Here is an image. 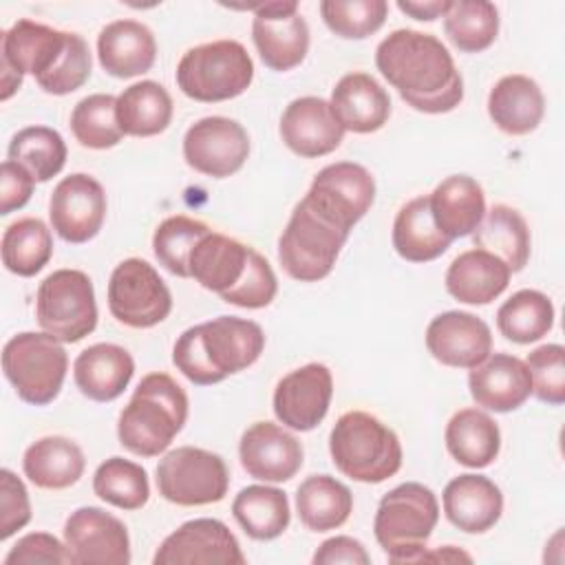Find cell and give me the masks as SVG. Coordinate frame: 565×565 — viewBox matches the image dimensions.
Listing matches in <instances>:
<instances>
[{
	"mask_svg": "<svg viewBox=\"0 0 565 565\" xmlns=\"http://www.w3.org/2000/svg\"><path fill=\"white\" fill-rule=\"evenodd\" d=\"M375 66L399 97L419 113H450L463 99L461 73L433 33L395 29L377 44Z\"/></svg>",
	"mask_w": 565,
	"mask_h": 565,
	"instance_id": "obj_1",
	"label": "cell"
},
{
	"mask_svg": "<svg viewBox=\"0 0 565 565\" xmlns=\"http://www.w3.org/2000/svg\"><path fill=\"white\" fill-rule=\"evenodd\" d=\"M188 269L190 278L203 289L243 309H263L278 291L276 274L265 256L214 230L199 238L190 254Z\"/></svg>",
	"mask_w": 565,
	"mask_h": 565,
	"instance_id": "obj_2",
	"label": "cell"
},
{
	"mask_svg": "<svg viewBox=\"0 0 565 565\" xmlns=\"http://www.w3.org/2000/svg\"><path fill=\"white\" fill-rule=\"evenodd\" d=\"M263 349L260 324L247 318L218 316L185 329L172 347V362L192 384L210 386L252 366Z\"/></svg>",
	"mask_w": 565,
	"mask_h": 565,
	"instance_id": "obj_3",
	"label": "cell"
},
{
	"mask_svg": "<svg viewBox=\"0 0 565 565\" xmlns=\"http://www.w3.org/2000/svg\"><path fill=\"white\" fill-rule=\"evenodd\" d=\"M188 395L168 373H148L119 413V444L139 457H157L181 433Z\"/></svg>",
	"mask_w": 565,
	"mask_h": 565,
	"instance_id": "obj_4",
	"label": "cell"
},
{
	"mask_svg": "<svg viewBox=\"0 0 565 565\" xmlns=\"http://www.w3.org/2000/svg\"><path fill=\"white\" fill-rule=\"evenodd\" d=\"M335 468L360 483H382L402 468V444L393 428L366 411L338 417L329 435Z\"/></svg>",
	"mask_w": 565,
	"mask_h": 565,
	"instance_id": "obj_5",
	"label": "cell"
},
{
	"mask_svg": "<svg viewBox=\"0 0 565 565\" xmlns=\"http://www.w3.org/2000/svg\"><path fill=\"white\" fill-rule=\"evenodd\" d=\"M439 521L435 492L417 481H406L380 499L373 532L391 563H419Z\"/></svg>",
	"mask_w": 565,
	"mask_h": 565,
	"instance_id": "obj_6",
	"label": "cell"
},
{
	"mask_svg": "<svg viewBox=\"0 0 565 565\" xmlns=\"http://www.w3.org/2000/svg\"><path fill=\"white\" fill-rule=\"evenodd\" d=\"M254 79V62L236 40L192 46L177 64V84L194 102L212 104L243 95Z\"/></svg>",
	"mask_w": 565,
	"mask_h": 565,
	"instance_id": "obj_7",
	"label": "cell"
},
{
	"mask_svg": "<svg viewBox=\"0 0 565 565\" xmlns=\"http://www.w3.org/2000/svg\"><path fill=\"white\" fill-rule=\"evenodd\" d=\"M349 234L300 199L280 234L278 260L300 282H316L331 274Z\"/></svg>",
	"mask_w": 565,
	"mask_h": 565,
	"instance_id": "obj_8",
	"label": "cell"
},
{
	"mask_svg": "<svg viewBox=\"0 0 565 565\" xmlns=\"http://www.w3.org/2000/svg\"><path fill=\"white\" fill-rule=\"evenodd\" d=\"M2 371L22 402L46 406L62 391L68 355L53 335L22 331L4 344Z\"/></svg>",
	"mask_w": 565,
	"mask_h": 565,
	"instance_id": "obj_9",
	"label": "cell"
},
{
	"mask_svg": "<svg viewBox=\"0 0 565 565\" xmlns=\"http://www.w3.org/2000/svg\"><path fill=\"white\" fill-rule=\"evenodd\" d=\"M35 318L44 333L73 344L97 327L95 289L88 274L79 269H55L35 294Z\"/></svg>",
	"mask_w": 565,
	"mask_h": 565,
	"instance_id": "obj_10",
	"label": "cell"
},
{
	"mask_svg": "<svg viewBox=\"0 0 565 565\" xmlns=\"http://www.w3.org/2000/svg\"><path fill=\"white\" fill-rule=\"evenodd\" d=\"M159 494L183 508L218 503L230 488L225 461L210 450L179 446L166 452L157 463Z\"/></svg>",
	"mask_w": 565,
	"mask_h": 565,
	"instance_id": "obj_11",
	"label": "cell"
},
{
	"mask_svg": "<svg viewBox=\"0 0 565 565\" xmlns=\"http://www.w3.org/2000/svg\"><path fill=\"white\" fill-rule=\"evenodd\" d=\"M68 31H57L26 18L2 31V102H7L22 86L24 75H33L38 84L46 79L62 60L68 46Z\"/></svg>",
	"mask_w": 565,
	"mask_h": 565,
	"instance_id": "obj_12",
	"label": "cell"
},
{
	"mask_svg": "<svg viewBox=\"0 0 565 565\" xmlns=\"http://www.w3.org/2000/svg\"><path fill=\"white\" fill-rule=\"evenodd\" d=\"M108 309L130 329H150L170 316L172 294L150 263L126 258L110 274Z\"/></svg>",
	"mask_w": 565,
	"mask_h": 565,
	"instance_id": "obj_13",
	"label": "cell"
},
{
	"mask_svg": "<svg viewBox=\"0 0 565 565\" xmlns=\"http://www.w3.org/2000/svg\"><path fill=\"white\" fill-rule=\"evenodd\" d=\"M302 199L349 234L375 201V179L360 163L338 161L313 177Z\"/></svg>",
	"mask_w": 565,
	"mask_h": 565,
	"instance_id": "obj_14",
	"label": "cell"
},
{
	"mask_svg": "<svg viewBox=\"0 0 565 565\" xmlns=\"http://www.w3.org/2000/svg\"><path fill=\"white\" fill-rule=\"evenodd\" d=\"M254 11L252 38L265 66L271 71L296 68L309 51V26L296 0H274L247 4Z\"/></svg>",
	"mask_w": 565,
	"mask_h": 565,
	"instance_id": "obj_15",
	"label": "cell"
},
{
	"mask_svg": "<svg viewBox=\"0 0 565 565\" xmlns=\"http://www.w3.org/2000/svg\"><path fill=\"white\" fill-rule=\"evenodd\" d=\"M249 154L247 130L221 115L203 117L194 121L183 137L185 163L214 179H225L243 168Z\"/></svg>",
	"mask_w": 565,
	"mask_h": 565,
	"instance_id": "obj_16",
	"label": "cell"
},
{
	"mask_svg": "<svg viewBox=\"0 0 565 565\" xmlns=\"http://www.w3.org/2000/svg\"><path fill=\"white\" fill-rule=\"evenodd\" d=\"M51 227L73 245L97 236L106 218V192L97 179L84 172L64 177L49 201Z\"/></svg>",
	"mask_w": 565,
	"mask_h": 565,
	"instance_id": "obj_17",
	"label": "cell"
},
{
	"mask_svg": "<svg viewBox=\"0 0 565 565\" xmlns=\"http://www.w3.org/2000/svg\"><path fill=\"white\" fill-rule=\"evenodd\" d=\"M64 543L75 565H128L130 539L128 527L110 512L86 505L71 512L64 523Z\"/></svg>",
	"mask_w": 565,
	"mask_h": 565,
	"instance_id": "obj_18",
	"label": "cell"
},
{
	"mask_svg": "<svg viewBox=\"0 0 565 565\" xmlns=\"http://www.w3.org/2000/svg\"><path fill=\"white\" fill-rule=\"evenodd\" d=\"M331 395V371L320 362H309L278 380L274 388V413L282 426L307 433L327 417Z\"/></svg>",
	"mask_w": 565,
	"mask_h": 565,
	"instance_id": "obj_19",
	"label": "cell"
},
{
	"mask_svg": "<svg viewBox=\"0 0 565 565\" xmlns=\"http://www.w3.org/2000/svg\"><path fill=\"white\" fill-rule=\"evenodd\" d=\"M154 565H201V563H236L245 556L236 536L218 519H192L179 525L157 547Z\"/></svg>",
	"mask_w": 565,
	"mask_h": 565,
	"instance_id": "obj_20",
	"label": "cell"
},
{
	"mask_svg": "<svg viewBox=\"0 0 565 565\" xmlns=\"http://www.w3.org/2000/svg\"><path fill=\"white\" fill-rule=\"evenodd\" d=\"M426 349L446 366L475 369L492 353V333L470 311H444L426 327Z\"/></svg>",
	"mask_w": 565,
	"mask_h": 565,
	"instance_id": "obj_21",
	"label": "cell"
},
{
	"mask_svg": "<svg viewBox=\"0 0 565 565\" xmlns=\"http://www.w3.org/2000/svg\"><path fill=\"white\" fill-rule=\"evenodd\" d=\"M238 457L249 477L267 483H282L296 477L302 466L305 450L302 444L282 426L256 422L243 433Z\"/></svg>",
	"mask_w": 565,
	"mask_h": 565,
	"instance_id": "obj_22",
	"label": "cell"
},
{
	"mask_svg": "<svg viewBox=\"0 0 565 565\" xmlns=\"http://www.w3.org/2000/svg\"><path fill=\"white\" fill-rule=\"evenodd\" d=\"M280 137L294 154L316 159L333 152L342 143L344 128L327 99L307 95L289 102L285 108L280 117Z\"/></svg>",
	"mask_w": 565,
	"mask_h": 565,
	"instance_id": "obj_23",
	"label": "cell"
},
{
	"mask_svg": "<svg viewBox=\"0 0 565 565\" xmlns=\"http://www.w3.org/2000/svg\"><path fill=\"white\" fill-rule=\"evenodd\" d=\"M468 388L477 406L510 413L532 395V377L525 360L510 353H494L470 369Z\"/></svg>",
	"mask_w": 565,
	"mask_h": 565,
	"instance_id": "obj_24",
	"label": "cell"
},
{
	"mask_svg": "<svg viewBox=\"0 0 565 565\" xmlns=\"http://www.w3.org/2000/svg\"><path fill=\"white\" fill-rule=\"evenodd\" d=\"M329 106L344 130L369 135L380 130L391 115V97L369 73H347L331 90Z\"/></svg>",
	"mask_w": 565,
	"mask_h": 565,
	"instance_id": "obj_25",
	"label": "cell"
},
{
	"mask_svg": "<svg viewBox=\"0 0 565 565\" xmlns=\"http://www.w3.org/2000/svg\"><path fill=\"white\" fill-rule=\"evenodd\" d=\"M446 519L468 534L490 530L503 512V494L499 486L483 475H459L441 494Z\"/></svg>",
	"mask_w": 565,
	"mask_h": 565,
	"instance_id": "obj_26",
	"label": "cell"
},
{
	"mask_svg": "<svg viewBox=\"0 0 565 565\" xmlns=\"http://www.w3.org/2000/svg\"><path fill=\"white\" fill-rule=\"evenodd\" d=\"M99 66L113 77H137L152 68L157 40L152 31L137 20H115L97 35Z\"/></svg>",
	"mask_w": 565,
	"mask_h": 565,
	"instance_id": "obj_27",
	"label": "cell"
},
{
	"mask_svg": "<svg viewBox=\"0 0 565 565\" xmlns=\"http://www.w3.org/2000/svg\"><path fill=\"white\" fill-rule=\"evenodd\" d=\"M132 373V355L124 347L110 342L90 344L73 362L75 386L93 402L117 399L130 384Z\"/></svg>",
	"mask_w": 565,
	"mask_h": 565,
	"instance_id": "obj_28",
	"label": "cell"
},
{
	"mask_svg": "<svg viewBox=\"0 0 565 565\" xmlns=\"http://www.w3.org/2000/svg\"><path fill=\"white\" fill-rule=\"evenodd\" d=\"M488 115L501 132L512 137L527 135L539 128L545 115L543 90L527 75H505L488 95Z\"/></svg>",
	"mask_w": 565,
	"mask_h": 565,
	"instance_id": "obj_29",
	"label": "cell"
},
{
	"mask_svg": "<svg viewBox=\"0 0 565 565\" xmlns=\"http://www.w3.org/2000/svg\"><path fill=\"white\" fill-rule=\"evenodd\" d=\"M437 230L450 241L468 236L486 216V194L468 174L446 177L428 194Z\"/></svg>",
	"mask_w": 565,
	"mask_h": 565,
	"instance_id": "obj_30",
	"label": "cell"
},
{
	"mask_svg": "<svg viewBox=\"0 0 565 565\" xmlns=\"http://www.w3.org/2000/svg\"><path fill=\"white\" fill-rule=\"evenodd\" d=\"M508 265L486 249L461 252L446 271L448 294L466 305H488L499 298L510 282Z\"/></svg>",
	"mask_w": 565,
	"mask_h": 565,
	"instance_id": "obj_31",
	"label": "cell"
},
{
	"mask_svg": "<svg viewBox=\"0 0 565 565\" xmlns=\"http://www.w3.org/2000/svg\"><path fill=\"white\" fill-rule=\"evenodd\" d=\"M82 448L62 435H49L33 441L22 457L26 479L44 490H64L79 481L84 475Z\"/></svg>",
	"mask_w": 565,
	"mask_h": 565,
	"instance_id": "obj_32",
	"label": "cell"
},
{
	"mask_svg": "<svg viewBox=\"0 0 565 565\" xmlns=\"http://www.w3.org/2000/svg\"><path fill=\"white\" fill-rule=\"evenodd\" d=\"M446 448L461 466L486 468L501 450V430L488 413L461 408L446 426Z\"/></svg>",
	"mask_w": 565,
	"mask_h": 565,
	"instance_id": "obj_33",
	"label": "cell"
},
{
	"mask_svg": "<svg viewBox=\"0 0 565 565\" xmlns=\"http://www.w3.org/2000/svg\"><path fill=\"white\" fill-rule=\"evenodd\" d=\"M475 247L501 258L508 269L521 271L530 260V227L519 210L497 203L486 212L483 221L472 232Z\"/></svg>",
	"mask_w": 565,
	"mask_h": 565,
	"instance_id": "obj_34",
	"label": "cell"
},
{
	"mask_svg": "<svg viewBox=\"0 0 565 565\" xmlns=\"http://www.w3.org/2000/svg\"><path fill=\"white\" fill-rule=\"evenodd\" d=\"M450 238L444 236L430 214L428 196H415L404 203L393 221V247L408 263H428L439 258Z\"/></svg>",
	"mask_w": 565,
	"mask_h": 565,
	"instance_id": "obj_35",
	"label": "cell"
},
{
	"mask_svg": "<svg viewBox=\"0 0 565 565\" xmlns=\"http://www.w3.org/2000/svg\"><path fill=\"white\" fill-rule=\"evenodd\" d=\"M296 510L305 527L313 532H329L349 521L353 494L331 475H311L298 486Z\"/></svg>",
	"mask_w": 565,
	"mask_h": 565,
	"instance_id": "obj_36",
	"label": "cell"
},
{
	"mask_svg": "<svg viewBox=\"0 0 565 565\" xmlns=\"http://www.w3.org/2000/svg\"><path fill=\"white\" fill-rule=\"evenodd\" d=\"M172 121V97L152 79L137 82L117 97V124L124 135L154 137Z\"/></svg>",
	"mask_w": 565,
	"mask_h": 565,
	"instance_id": "obj_37",
	"label": "cell"
},
{
	"mask_svg": "<svg viewBox=\"0 0 565 565\" xmlns=\"http://www.w3.org/2000/svg\"><path fill=\"white\" fill-rule=\"evenodd\" d=\"M232 514L245 534L256 541L278 539L291 519L287 494L271 486L243 488L232 503Z\"/></svg>",
	"mask_w": 565,
	"mask_h": 565,
	"instance_id": "obj_38",
	"label": "cell"
},
{
	"mask_svg": "<svg viewBox=\"0 0 565 565\" xmlns=\"http://www.w3.org/2000/svg\"><path fill=\"white\" fill-rule=\"evenodd\" d=\"M2 265L22 278L35 276L53 256V236L44 221L24 216L13 221L0 243Z\"/></svg>",
	"mask_w": 565,
	"mask_h": 565,
	"instance_id": "obj_39",
	"label": "cell"
},
{
	"mask_svg": "<svg viewBox=\"0 0 565 565\" xmlns=\"http://www.w3.org/2000/svg\"><path fill=\"white\" fill-rule=\"evenodd\" d=\"M554 324L552 300L536 289L512 294L497 311V327L503 338L516 344H530L547 335Z\"/></svg>",
	"mask_w": 565,
	"mask_h": 565,
	"instance_id": "obj_40",
	"label": "cell"
},
{
	"mask_svg": "<svg viewBox=\"0 0 565 565\" xmlns=\"http://www.w3.org/2000/svg\"><path fill=\"white\" fill-rule=\"evenodd\" d=\"M444 31L461 53H481L497 40L499 11L488 0H450Z\"/></svg>",
	"mask_w": 565,
	"mask_h": 565,
	"instance_id": "obj_41",
	"label": "cell"
},
{
	"mask_svg": "<svg viewBox=\"0 0 565 565\" xmlns=\"http://www.w3.org/2000/svg\"><path fill=\"white\" fill-rule=\"evenodd\" d=\"M7 154L22 166L35 183H44L62 172L66 163V143L62 135L49 126H29L11 137Z\"/></svg>",
	"mask_w": 565,
	"mask_h": 565,
	"instance_id": "obj_42",
	"label": "cell"
},
{
	"mask_svg": "<svg viewBox=\"0 0 565 565\" xmlns=\"http://www.w3.org/2000/svg\"><path fill=\"white\" fill-rule=\"evenodd\" d=\"M93 492L121 510H139L150 499L148 472L124 457L102 461L93 475Z\"/></svg>",
	"mask_w": 565,
	"mask_h": 565,
	"instance_id": "obj_43",
	"label": "cell"
},
{
	"mask_svg": "<svg viewBox=\"0 0 565 565\" xmlns=\"http://www.w3.org/2000/svg\"><path fill=\"white\" fill-rule=\"evenodd\" d=\"M71 130L84 148L106 150L117 146L124 137L117 124V97L95 93L79 99L71 113Z\"/></svg>",
	"mask_w": 565,
	"mask_h": 565,
	"instance_id": "obj_44",
	"label": "cell"
},
{
	"mask_svg": "<svg viewBox=\"0 0 565 565\" xmlns=\"http://www.w3.org/2000/svg\"><path fill=\"white\" fill-rule=\"evenodd\" d=\"M210 232V225L183 214L168 216L152 234V249L157 260L174 276L190 278V254L201 236Z\"/></svg>",
	"mask_w": 565,
	"mask_h": 565,
	"instance_id": "obj_45",
	"label": "cell"
},
{
	"mask_svg": "<svg viewBox=\"0 0 565 565\" xmlns=\"http://www.w3.org/2000/svg\"><path fill=\"white\" fill-rule=\"evenodd\" d=\"M388 13L384 0H322L320 15L331 33L344 40H362L382 29Z\"/></svg>",
	"mask_w": 565,
	"mask_h": 565,
	"instance_id": "obj_46",
	"label": "cell"
},
{
	"mask_svg": "<svg viewBox=\"0 0 565 565\" xmlns=\"http://www.w3.org/2000/svg\"><path fill=\"white\" fill-rule=\"evenodd\" d=\"M525 364L532 377V393L550 406H561L565 402V349L561 344L536 347Z\"/></svg>",
	"mask_w": 565,
	"mask_h": 565,
	"instance_id": "obj_47",
	"label": "cell"
},
{
	"mask_svg": "<svg viewBox=\"0 0 565 565\" xmlns=\"http://www.w3.org/2000/svg\"><path fill=\"white\" fill-rule=\"evenodd\" d=\"M90 66H93V60H90V49L86 40L77 33H71L68 46L62 60L57 62L53 73L46 79H42L38 86L51 95H68L86 84V79L90 77Z\"/></svg>",
	"mask_w": 565,
	"mask_h": 565,
	"instance_id": "obj_48",
	"label": "cell"
},
{
	"mask_svg": "<svg viewBox=\"0 0 565 565\" xmlns=\"http://www.w3.org/2000/svg\"><path fill=\"white\" fill-rule=\"evenodd\" d=\"M75 565L66 543L49 532H31L22 536L4 556V565Z\"/></svg>",
	"mask_w": 565,
	"mask_h": 565,
	"instance_id": "obj_49",
	"label": "cell"
},
{
	"mask_svg": "<svg viewBox=\"0 0 565 565\" xmlns=\"http://www.w3.org/2000/svg\"><path fill=\"white\" fill-rule=\"evenodd\" d=\"M0 541H7L31 521L29 492L9 468L0 470Z\"/></svg>",
	"mask_w": 565,
	"mask_h": 565,
	"instance_id": "obj_50",
	"label": "cell"
},
{
	"mask_svg": "<svg viewBox=\"0 0 565 565\" xmlns=\"http://www.w3.org/2000/svg\"><path fill=\"white\" fill-rule=\"evenodd\" d=\"M35 179L15 161L2 163V190H0V214H11L24 207L33 194Z\"/></svg>",
	"mask_w": 565,
	"mask_h": 565,
	"instance_id": "obj_51",
	"label": "cell"
},
{
	"mask_svg": "<svg viewBox=\"0 0 565 565\" xmlns=\"http://www.w3.org/2000/svg\"><path fill=\"white\" fill-rule=\"evenodd\" d=\"M316 565H338V563H349V565H369L371 556L364 550V545L353 539V536H333L327 539L313 554Z\"/></svg>",
	"mask_w": 565,
	"mask_h": 565,
	"instance_id": "obj_52",
	"label": "cell"
},
{
	"mask_svg": "<svg viewBox=\"0 0 565 565\" xmlns=\"http://www.w3.org/2000/svg\"><path fill=\"white\" fill-rule=\"evenodd\" d=\"M450 7V0H426V2H419V0H399L397 2V9L415 20H426V22H433L435 18H444L446 11Z\"/></svg>",
	"mask_w": 565,
	"mask_h": 565,
	"instance_id": "obj_53",
	"label": "cell"
},
{
	"mask_svg": "<svg viewBox=\"0 0 565 565\" xmlns=\"http://www.w3.org/2000/svg\"><path fill=\"white\" fill-rule=\"evenodd\" d=\"M422 561H470V556L461 550H457L455 545H446L437 552H424Z\"/></svg>",
	"mask_w": 565,
	"mask_h": 565,
	"instance_id": "obj_54",
	"label": "cell"
}]
</instances>
